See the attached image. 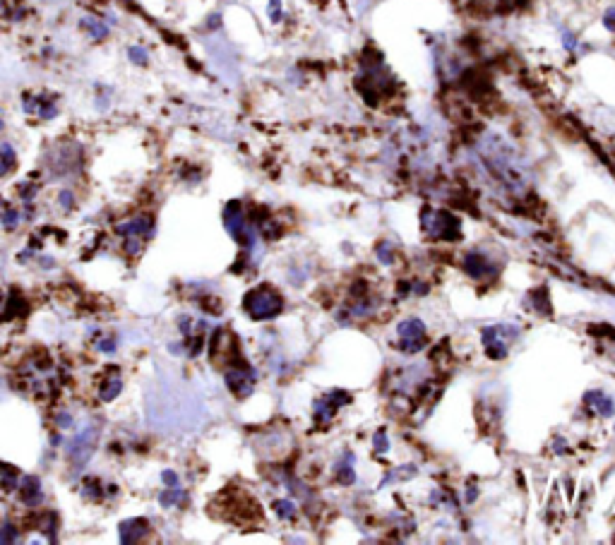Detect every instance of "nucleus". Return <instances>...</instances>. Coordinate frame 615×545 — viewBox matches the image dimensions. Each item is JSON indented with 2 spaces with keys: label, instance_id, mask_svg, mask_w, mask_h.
<instances>
[{
  "label": "nucleus",
  "instance_id": "nucleus-1",
  "mask_svg": "<svg viewBox=\"0 0 615 545\" xmlns=\"http://www.w3.org/2000/svg\"><path fill=\"white\" fill-rule=\"evenodd\" d=\"M476 154L478 159H481L483 168H486L505 190H510V193L515 195H522L532 188L529 164L524 161V156L519 154L515 144L507 137H502L500 132L483 134L476 142Z\"/></svg>",
  "mask_w": 615,
  "mask_h": 545
},
{
  "label": "nucleus",
  "instance_id": "nucleus-2",
  "mask_svg": "<svg viewBox=\"0 0 615 545\" xmlns=\"http://www.w3.org/2000/svg\"><path fill=\"white\" fill-rule=\"evenodd\" d=\"M281 308H284V301H281V296L276 294L272 286H257V289L248 291L243 298V310L255 322L276 317L281 312Z\"/></svg>",
  "mask_w": 615,
  "mask_h": 545
},
{
  "label": "nucleus",
  "instance_id": "nucleus-3",
  "mask_svg": "<svg viewBox=\"0 0 615 545\" xmlns=\"http://www.w3.org/2000/svg\"><path fill=\"white\" fill-rule=\"evenodd\" d=\"M421 226L433 240H457L461 235L459 219L442 209H426L421 214Z\"/></svg>",
  "mask_w": 615,
  "mask_h": 545
},
{
  "label": "nucleus",
  "instance_id": "nucleus-4",
  "mask_svg": "<svg viewBox=\"0 0 615 545\" xmlns=\"http://www.w3.org/2000/svg\"><path fill=\"white\" fill-rule=\"evenodd\" d=\"M517 339L519 329L515 324H493L483 331V348H486L490 361H502Z\"/></svg>",
  "mask_w": 615,
  "mask_h": 545
},
{
  "label": "nucleus",
  "instance_id": "nucleus-5",
  "mask_svg": "<svg viewBox=\"0 0 615 545\" xmlns=\"http://www.w3.org/2000/svg\"><path fill=\"white\" fill-rule=\"evenodd\" d=\"M224 223H227V231L231 233V238L238 245H243V248L255 245V233H252V226L248 221L241 202H229L227 209H224Z\"/></svg>",
  "mask_w": 615,
  "mask_h": 545
},
{
  "label": "nucleus",
  "instance_id": "nucleus-6",
  "mask_svg": "<svg viewBox=\"0 0 615 545\" xmlns=\"http://www.w3.org/2000/svg\"><path fill=\"white\" fill-rule=\"evenodd\" d=\"M224 378H227V387L238 399H245L252 392V387H255V373H252V368L245 363H238V358H236V363L227 370Z\"/></svg>",
  "mask_w": 615,
  "mask_h": 545
},
{
  "label": "nucleus",
  "instance_id": "nucleus-7",
  "mask_svg": "<svg viewBox=\"0 0 615 545\" xmlns=\"http://www.w3.org/2000/svg\"><path fill=\"white\" fill-rule=\"evenodd\" d=\"M94 449H97V432H94V428H84L70 440V445H67V457L72 459V464H75L77 469H82V466L92 459Z\"/></svg>",
  "mask_w": 615,
  "mask_h": 545
},
{
  "label": "nucleus",
  "instance_id": "nucleus-8",
  "mask_svg": "<svg viewBox=\"0 0 615 545\" xmlns=\"http://www.w3.org/2000/svg\"><path fill=\"white\" fill-rule=\"evenodd\" d=\"M397 334H399V348L406 353H416L426 346V324L416 317L399 322Z\"/></svg>",
  "mask_w": 615,
  "mask_h": 545
},
{
  "label": "nucleus",
  "instance_id": "nucleus-9",
  "mask_svg": "<svg viewBox=\"0 0 615 545\" xmlns=\"http://www.w3.org/2000/svg\"><path fill=\"white\" fill-rule=\"evenodd\" d=\"M464 269H466V274H469L473 281H488V279L498 277L500 267L490 260V255H486V252L473 250V252H469V255L464 257Z\"/></svg>",
  "mask_w": 615,
  "mask_h": 545
},
{
  "label": "nucleus",
  "instance_id": "nucleus-10",
  "mask_svg": "<svg viewBox=\"0 0 615 545\" xmlns=\"http://www.w3.org/2000/svg\"><path fill=\"white\" fill-rule=\"evenodd\" d=\"M349 401H351V396H349L346 392H337V389L327 392L325 396H320L318 401H315V420L323 425L330 423V420L337 415V411Z\"/></svg>",
  "mask_w": 615,
  "mask_h": 545
},
{
  "label": "nucleus",
  "instance_id": "nucleus-11",
  "mask_svg": "<svg viewBox=\"0 0 615 545\" xmlns=\"http://www.w3.org/2000/svg\"><path fill=\"white\" fill-rule=\"evenodd\" d=\"M116 233H121L123 238H142L149 240L154 235V221L149 216H133L128 221L118 223Z\"/></svg>",
  "mask_w": 615,
  "mask_h": 545
},
{
  "label": "nucleus",
  "instance_id": "nucleus-12",
  "mask_svg": "<svg viewBox=\"0 0 615 545\" xmlns=\"http://www.w3.org/2000/svg\"><path fill=\"white\" fill-rule=\"evenodd\" d=\"M25 111L36 118H43V120H50V118L58 116V106H55L53 97H46V94H27L25 97Z\"/></svg>",
  "mask_w": 615,
  "mask_h": 545
},
{
  "label": "nucleus",
  "instance_id": "nucleus-13",
  "mask_svg": "<svg viewBox=\"0 0 615 545\" xmlns=\"http://www.w3.org/2000/svg\"><path fill=\"white\" fill-rule=\"evenodd\" d=\"M17 492H20V502L27 504V507H39L43 502V490H41V481L36 476H22L20 485H17Z\"/></svg>",
  "mask_w": 615,
  "mask_h": 545
},
{
  "label": "nucleus",
  "instance_id": "nucleus-14",
  "mask_svg": "<svg viewBox=\"0 0 615 545\" xmlns=\"http://www.w3.org/2000/svg\"><path fill=\"white\" fill-rule=\"evenodd\" d=\"M584 403L589 406V411L599 413L601 418H611L615 413V401L608 394H603L599 389H591L584 394Z\"/></svg>",
  "mask_w": 615,
  "mask_h": 545
},
{
  "label": "nucleus",
  "instance_id": "nucleus-15",
  "mask_svg": "<svg viewBox=\"0 0 615 545\" xmlns=\"http://www.w3.org/2000/svg\"><path fill=\"white\" fill-rule=\"evenodd\" d=\"M144 533H149L147 519H130V521H123L121 524V541L123 543L140 541V538H144Z\"/></svg>",
  "mask_w": 615,
  "mask_h": 545
},
{
  "label": "nucleus",
  "instance_id": "nucleus-16",
  "mask_svg": "<svg viewBox=\"0 0 615 545\" xmlns=\"http://www.w3.org/2000/svg\"><path fill=\"white\" fill-rule=\"evenodd\" d=\"M123 389V380L118 373H111L109 378H104V382L99 385V396L101 401H114V399L121 394Z\"/></svg>",
  "mask_w": 615,
  "mask_h": 545
},
{
  "label": "nucleus",
  "instance_id": "nucleus-17",
  "mask_svg": "<svg viewBox=\"0 0 615 545\" xmlns=\"http://www.w3.org/2000/svg\"><path fill=\"white\" fill-rule=\"evenodd\" d=\"M80 27H82V29L87 32L92 39H99V41H101V39L109 36V27H106L101 20H97V17H82V20H80Z\"/></svg>",
  "mask_w": 615,
  "mask_h": 545
},
{
  "label": "nucleus",
  "instance_id": "nucleus-18",
  "mask_svg": "<svg viewBox=\"0 0 615 545\" xmlns=\"http://www.w3.org/2000/svg\"><path fill=\"white\" fill-rule=\"evenodd\" d=\"M20 471L15 469V466H10V464H0V485H3V490L5 492H10V490H15L17 485H20Z\"/></svg>",
  "mask_w": 615,
  "mask_h": 545
},
{
  "label": "nucleus",
  "instance_id": "nucleus-19",
  "mask_svg": "<svg viewBox=\"0 0 615 545\" xmlns=\"http://www.w3.org/2000/svg\"><path fill=\"white\" fill-rule=\"evenodd\" d=\"M15 164H17L15 149L10 147V144H0V176H8V173H13Z\"/></svg>",
  "mask_w": 615,
  "mask_h": 545
},
{
  "label": "nucleus",
  "instance_id": "nucleus-20",
  "mask_svg": "<svg viewBox=\"0 0 615 545\" xmlns=\"http://www.w3.org/2000/svg\"><path fill=\"white\" fill-rule=\"evenodd\" d=\"M183 499H185V492L180 490V488H168L166 492H161V495H159L161 507H166V509L178 507V504L183 502Z\"/></svg>",
  "mask_w": 615,
  "mask_h": 545
},
{
  "label": "nucleus",
  "instance_id": "nucleus-21",
  "mask_svg": "<svg viewBox=\"0 0 615 545\" xmlns=\"http://www.w3.org/2000/svg\"><path fill=\"white\" fill-rule=\"evenodd\" d=\"M39 531L41 533H46L48 538H53V533H55V529H58V516H55L53 512H46V514H41L39 516Z\"/></svg>",
  "mask_w": 615,
  "mask_h": 545
},
{
  "label": "nucleus",
  "instance_id": "nucleus-22",
  "mask_svg": "<svg viewBox=\"0 0 615 545\" xmlns=\"http://www.w3.org/2000/svg\"><path fill=\"white\" fill-rule=\"evenodd\" d=\"M351 462H353V457L351 454H346V457L337 464V476H339L342 483H353V476L356 474H353V469H351Z\"/></svg>",
  "mask_w": 615,
  "mask_h": 545
},
{
  "label": "nucleus",
  "instance_id": "nucleus-23",
  "mask_svg": "<svg viewBox=\"0 0 615 545\" xmlns=\"http://www.w3.org/2000/svg\"><path fill=\"white\" fill-rule=\"evenodd\" d=\"M82 495L89 497V499H99L101 495H104V490H101V483L97 478H87L82 483Z\"/></svg>",
  "mask_w": 615,
  "mask_h": 545
},
{
  "label": "nucleus",
  "instance_id": "nucleus-24",
  "mask_svg": "<svg viewBox=\"0 0 615 545\" xmlns=\"http://www.w3.org/2000/svg\"><path fill=\"white\" fill-rule=\"evenodd\" d=\"M274 509L281 519H291V516L296 514V507H293V502H289V499H279V502H274Z\"/></svg>",
  "mask_w": 615,
  "mask_h": 545
},
{
  "label": "nucleus",
  "instance_id": "nucleus-25",
  "mask_svg": "<svg viewBox=\"0 0 615 545\" xmlns=\"http://www.w3.org/2000/svg\"><path fill=\"white\" fill-rule=\"evenodd\" d=\"M13 541H17V526L5 521V524L0 526V543H13Z\"/></svg>",
  "mask_w": 615,
  "mask_h": 545
},
{
  "label": "nucleus",
  "instance_id": "nucleus-26",
  "mask_svg": "<svg viewBox=\"0 0 615 545\" xmlns=\"http://www.w3.org/2000/svg\"><path fill=\"white\" fill-rule=\"evenodd\" d=\"M128 55H130V60L137 65H147V60H149V55H147V50L142 46H130Z\"/></svg>",
  "mask_w": 615,
  "mask_h": 545
},
{
  "label": "nucleus",
  "instance_id": "nucleus-27",
  "mask_svg": "<svg viewBox=\"0 0 615 545\" xmlns=\"http://www.w3.org/2000/svg\"><path fill=\"white\" fill-rule=\"evenodd\" d=\"M3 223H5V228H15L17 223H20V212H15V209H5V212H3Z\"/></svg>",
  "mask_w": 615,
  "mask_h": 545
},
{
  "label": "nucleus",
  "instance_id": "nucleus-28",
  "mask_svg": "<svg viewBox=\"0 0 615 545\" xmlns=\"http://www.w3.org/2000/svg\"><path fill=\"white\" fill-rule=\"evenodd\" d=\"M372 447H375L377 454H385L387 452V437H385V432H377L375 440H372Z\"/></svg>",
  "mask_w": 615,
  "mask_h": 545
},
{
  "label": "nucleus",
  "instance_id": "nucleus-29",
  "mask_svg": "<svg viewBox=\"0 0 615 545\" xmlns=\"http://www.w3.org/2000/svg\"><path fill=\"white\" fill-rule=\"evenodd\" d=\"M603 27H606L608 32L615 34V5H613V8H608L606 15H603Z\"/></svg>",
  "mask_w": 615,
  "mask_h": 545
},
{
  "label": "nucleus",
  "instance_id": "nucleus-30",
  "mask_svg": "<svg viewBox=\"0 0 615 545\" xmlns=\"http://www.w3.org/2000/svg\"><path fill=\"white\" fill-rule=\"evenodd\" d=\"M36 193H39V185H22L20 188V198L27 200V202H29Z\"/></svg>",
  "mask_w": 615,
  "mask_h": 545
},
{
  "label": "nucleus",
  "instance_id": "nucleus-31",
  "mask_svg": "<svg viewBox=\"0 0 615 545\" xmlns=\"http://www.w3.org/2000/svg\"><path fill=\"white\" fill-rule=\"evenodd\" d=\"M269 17H272V22L281 20V0H269Z\"/></svg>",
  "mask_w": 615,
  "mask_h": 545
},
{
  "label": "nucleus",
  "instance_id": "nucleus-32",
  "mask_svg": "<svg viewBox=\"0 0 615 545\" xmlns=\"http://www.w3.org/2000/svg\"><path fill=\"white\" fill-rule=\"evenodd\" d=\"M58 202L65 207V209H70V207L75 205V200H72V193H70V190H60V193H58Z\"/></svg>",
  "mask_w": 615,
  "mask_h": 545
},
{
  "label": "nucleus",
  "instance_id": "nucleus-33",
  "mask_svg": "<svg viewBox=\"0 0 615 545\" xmlns=\"http://www.w3.org/2000/svg\"><path fill=\"white\" fill-rule=\"evenodd\" d=\"M97 348H99V351H104V353H116L118 344H116L114 339H104V341H99Z\"/></svg>",
  "mask_w": 615,
  "mask_h": 545
},
{
  "label": "nucleus",
  "instance_id": "nucleus-34",
  "mask_svg": "<svg viewBox=\"0 0 615 545\" xmlns=\"http://www.w3.org/2000/svg\"><path fill=\"white\" fill-rule=\"evenodd\" d=\"M163 483H166L168 488H178V485H180L178 476L173 474V471H163Z\"/></svg>",
  "mask_w": 615,
  "mask_h": 545
},
{
  "label": "nucleus",
  "instance_id": "nucleus-35",
  "mask_svg": "<svg viewBox=\"0 0 615 545\" xmlns=\"http://www.w3.org/2000/svg\"><path fill=\"white\" fill-rule=\"evenodd\" d=\"M55 423H58L60 428H72V418H70V413H58Z\"/></svg>",
  "mask_w": 615,
  "mask_h": 545
}]
</instances>
